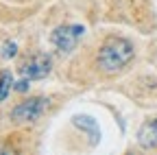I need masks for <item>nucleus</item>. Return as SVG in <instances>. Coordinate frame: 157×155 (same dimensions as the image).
<instances>
[{
  "instance_id": "9",
  "label": "nucleus",
  "mask_w": 157,
  "mask_h": 155,
  "mask_svg": "<svg viewBox=\"0 0 157 155\" xmlns=\"http://www.w3.org/2000/svg\"><path fill=\"white\" fill-rule=\"evenodd\" d=\"M29 81H31V79H26V76H24L22 81L15 83V90H17V92H26V90H29Z\"/></svg>"
},
{
  "instance_id": "4",
  "label": "nucleus",
  "mask_w": 157,
  "mask_h": 155,
  "mask_svg": "<svg viewBox=\"0 0 157 155\" xmlns=\"http://www.w3.org/2000/svg\"><path fill=\"white\" fill-rule=\"evenodd\" d=\"M20 72H22V76H26V79H44V76L50 72V61L46 57L37 55L33 59H29L26 64H22Z\"/></svg>"
},
{
  "instance_id": "7",
  "label": "nucleus",
  "mask_w": 157,
  "mask_h": 155,
  "mask_svg": "<svg viewBox=\"0 0 157 155\" xmlns=\"http://www.w3.org/2000/svg\"><path fill=\"white\" fill-rule=\"evenodd\" d=\"M11 85H13V74H11L9 70L0 72V103H2V101L7 99V96H9Z\"/></svg>"
},
{
  "instance_id": "2",
  "label": "nucleus",
  "mask_w": 157,
  "mask_h": 155,
  "mask_svg": "<svg viewBox=\"0 0 157 155\" xmlns=\"http://www.w3.org/2000/svg\"><path fill=\"white\" fill-rule=\"evenodd\" d=\"M44 107H46V101L44 99H29L24 103H20L11 111V118L15 122H33V120H37L39 116H42Z\"/></svg>"
},
{
  "instance_id": "5",
  "label": "nucleus",
  "mask_w": 157,
  "mask_h": 155,
  "mask_svg": "<svg viewBox=\"0 0 157 155\" xmlns=\"http://www.w3.org/2000/svg\"><path fill=\"white\" fill-rule=\"evenodd\" d=\"M140 144L144 149H157V120H151L146 122L142 129H140Z\"/></svg>"
},
{
  "instance_id": "8",
  "label": "nucleus",
  "mask_w": 157,
  "mask_h": 155,
  "mask_svg": "<svg viewBox=\"0 0 157 155\" xmlns=\"http://www.w3.org/2000/svg\"><path fill=\"white\" fill-rule=\"evenodd\" d=\"M15 52H17V48H15V44H13V42H11V44L7 42V44H5V50H2V55H5V57H13Z\"/></svg>"
},
{
  "instance_id": "6",
  "label": "nucleus",
  "mask_w": 157,
  "mask_h": 155,
  "mask_svg": "<svg viewBox=\"0 0 157 155\" xmlns=\"http://www.w3.org/2000/svg\"><path fill=\"white\" fill-rule=\"evenodd\" d=\"M74 125L81 127V129H85V131H90L92 142L98 140V127H96V122L90 118V116H74Z\"/></svg>"
},
{
  "instance_id": "1",
  "label": "nucleus",
  "mask_w": 157,
  "mask_h": 155,
  "mask_svg": "<svg viewBox=\"0 0 157 155\" xmlns=\"http://www.w3.org/2000/svg\"><path fill=\"white\" fill-rule=\"evenodd\" d=\"M133 59V46L122 37H109L98 50V68L105 74L120 72Z\"/></svg>"
},
{
  "instance_id": "3",
  "label": "nucleus",
  "mask_w": 157,
  "mask_h": 155,
  "mask_svg": "<svg viewBox=\"0 0 157 155\" xmlns=\"http://www.w3.org/2000/svg\"><path fill=\"white\" fill-rule=\"evenodd\" d=\"M83 35V26H78V24H70V26H59L55 29L52 33V44L59 48V50H72L76 46V40Z\"/></svg>"
}]
</instances>
